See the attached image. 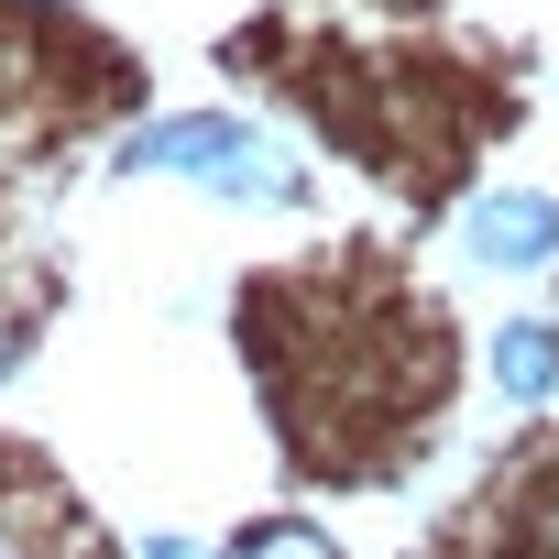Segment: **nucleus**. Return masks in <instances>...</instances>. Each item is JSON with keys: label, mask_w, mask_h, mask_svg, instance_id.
<instances>
[{"label": "nucleus", "mask_w": 559, "mask_h": 559, "mask_svg": "<svg viewBox=\"0 0 559 559\" xmlns=\"http://www.w3.org/2000/svg\"><path fill=\"white\" fill-rule=\"evenodd\" d=\"M132 165H165V176H198V187H219V198H252V209H297L308 198V176L274 154L263 132H241V121H219V110H187V121H154L143 143H132Z\"/></svg>", "instance_id": "1"}, {"label": "nucleus", "mask_w": 559, "mask_h": 559, "mask_svg": "<svg viewBox=\"0 0 559 559\" xmlns=\"http://www.w3.org/2000/svg\"><path fill=\"white\" fill-rule=\"evenodd\" d=\"M493 373H504L515 406H537V395L559 384V330H548V319H515V330L493 341Z\"/></svg>", "instance_id": "3"}, {"label": "nucleus", "mask_w": 559, "mask_h": 559, "mask_svg": "<svg viewBox=\"0 0 559 559\" xmlns=\"http://www.w3.org/2000/svg\"><path fill=\"white\" fill-rule=\"evenodd\" d=\"M0 559H34V537H23V526H12V515H0Z\"/></svg>", "instance_id": "5"}, {"label": "nucleus", "mask_w": 559, "mask_h": 559, "mask_svg": "<svg viewBox=\"0 0 559 559\" xmlns=\"http://www.w3.org/2000/svg\"><path fill=\"white\" fill-rule=\"evenodd\" d=\"M230 559H341V548H330V537H308V526H252Z\"/></svg>", "instance_id": "4"}, {"label": "nucleus", "mask_w": 559, "mask_h": 559, "mask_svg": "<svg viewBox=\"0 0 559 559\" xmlns=\"http://www.w3.org/2000/svg\"><path fill=\"white\" fill-rule=\"evenodd\" d=\"M12 352H23V319H0V373H12Z\"/></svg>", "instance_id": "6"}, {"label": "nucleus", "mask_w": 559, "mask_h": 559, "mask_svg": "<svg viewBox=\"0 0 559 559\" xmlns=\"http://www.w3.org/2000/svg\"><path fill=\"white\" fill-rule=\"evenodd\" d=\"M548 252H559V198L504 187V198H483V209H472V263L526 274V263H548Z\"/></svg>", "instance_id": "2"}]
</instances>
